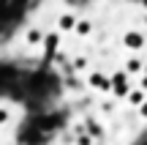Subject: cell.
<instances>
[{"mask_svg": "<svg viewBox=\"0 0 147 145\" xmlns=\"http://www.w3.org/2000/svg\"><path fill=\"white\" fill-rule=\"evenodd\" d=\"M57 27H60V30H74V27H76V16H74V14H63V16H60V19H57Z\"/></svg>", "mask_w": 147, "mask_h": 145, "instance_id": "cell-1", "label": "cell"}, {"mask_svg": "<svg viewBox=\"0 0 147 145\" xmlns=\"http://www.w3.org/2000/svg\"><path fill=\"white\" fill-rule=\"evenodd\" d=\"M142 44H144V36H139V33H125V47L139 49Z\"/></svg>", "mask_w": 147, "mask_h": 145, "instance_id": "cell-2", "label": "cell"}, {"mask_svg": "<svg viewBox=\"0 0 147 145\" xmlns=\"http://www.w3.org/2000/svg\"><path fill=\"white\" fill-rule=\"evenodd\" d=\"M41 41H44V33L36 30V27H30V30L25 33V44H30V47L33 44H41Z\"/></svg>", "mask_w": 147, "mask_h": 145, "instance_id": "cell-3", "label": "cell"}, {"mask_svg": "<svg viewBox=\"0 0 147 145\" xmlns=\"http://www.w3.org/2000/svg\"><path fill=\"white\" fill-rule=\"evenodd\" d=\"M128 101H131L134 107H139V104L144 101V88H136V91H131V93H128Z\"/></svg>", "mask_w": 147, "mask_h": 145, "instance_id": "cell-4", "label": "cell"}, {"mask_svg": "<svg viewBox=\"0 0 147 145\" xmlns=\"http://www.w3.org/2000/svg\"><path fill=\"white\" fill-rule=\"evenodd\" d=\"M90 85H93V88H109V82H106V77L93 74V77H90Z\"/></svg>", "mask_w": 147, "mask_h": 145, "instance_id": "cell-5", "label": "cell"}, {"mask_svg": "<svg viewBox=\"0 0 147 145\" xmlns=\"http://www.w3.org/2000/svg\"><path fill=\"white\" fill-rule=\"evenodd\" d=\"M44 47H47V52H52V49L57 47V33H49V36L44 38Z\"/></svg>", "mask_w": 147, "mask_h": 145, "instance_id": "cell-6", "label": "cell"}, {"mask_svg": "<svg viewBox=\"0 0 147 145\" xmlns=\"http://www.w3.org/2000/svg\"><path fill=\"white\" fill-rule=\"evenodd\" d=\"M128 71H131V74H136V71H142V60H136V58H131L128 60V66H125Z\"/></svg>", "mask_w": 147, "mask_h": 145, "instance_id": "cell-7", "label": "cell"}, {"mask_svg": "<svg viewBox=\"0 0 147 145\" xmlns=\"http://www.w3.org/2000/svg\"><path fill=\"white\" fill-rule=\"evenodd\" d=\"M8 120H11V110L0 104V126H5V123H8Z\"/></svg>", "mask_w": 147, "mask_h": 145, "instance_id": "cell-8", "label": "cell"}, {"mask_svg": "<svg viewBox=\"0 0 147 145\" xmlns=\"http://www.w3.org/2000/svg\"><path fill=\"white\" fill-rule=\"evenodd\" d=\"M76 30H79V33H82V36H84V33L90 30V25H87V22H79V25H76Z\"/></svg>", "mask_w": 147, "mask_h": 145, "instance_id": "cell-9", "label": "cell"}, {"mask_svg": "<svg viewBox=\"0 0 147 145\" xmlns=\"http://www.w3.org/2000/svg\"><path fill=\"white\" fill-rule=\"evenodd\" d=\"M139 115H142V118H147V99L139 104Z\"/></svg>", "mask_w": 147, "mask_h": 145, "instance_id": "cell-10", "label": "cell"}]
</instances>
